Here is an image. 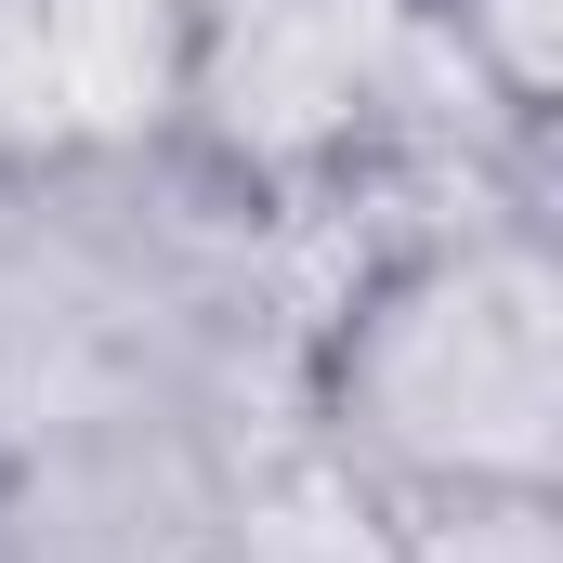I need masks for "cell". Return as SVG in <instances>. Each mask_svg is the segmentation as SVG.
Masks as SVG:
<instances>
[{
    "mask_svg": "<svg viewBox=\"0 0 563 563\" xmlns=\"http://www.w3.org/2000/svg\"><path fill=\"white\" fill-rule=\"evenodd\" d=\"M301 459L407 525L459 498H563V250L538 184H459L380 223L301 301Z\"/></svg>",
    "mask_w": 563,
    "mask_h": 563,
    "instance_id": "6da1fadb",
    "label": "cell"
},
{
    "mask_svg": "<svg viewBox=\"0 0 563 563\" xmlns=\"http://www.w3.org/2000/svg\"><path fill=\"white\" fill-rule=\"evenodd\" d=\"M420 13L459 53V79L525 144H551V119H563V0H420Z\"/></svg>",
    "mask_w": 563,
    "mask_h": 563,
    "instance_id": "3957f363",
    "label": "cell"
},
{
    "mask_svg": "<svg viewBox=\"0 0 563 563\" xmlns=\"http://www.w3.org/2000/svg\"><path fill=\"white\" fill-rule=\"evenodd\" d=\"M380 563H563V498H459L380 525Z\"/></svg>",
    "mask_w": 563,
    "mask_h": 563,
    "instance_id": "277c9868",
    "label": "cell"
},
{
    "mask_svg": "<svg viewBox=\"0 0 563 563\" xmlns=\"http://www.w3.org/2000/svg\"><path fill=\"white\" fill-rule=\"evenodd\" d=\"M13 511H26V459L0 445V525H13Z\"/></svg>",
    "mask_w": 563,
    "mask_h": 563,
    "instance_id": "5b68a950",
    "label": "cell"
},
{
    "mask_svg": "<svg viewBox=\"0 0 563 563\" xmlns=\"http://www.w3.org/2000/svg\"><path fill=\"white\" fill-rule=\"evenodd\" d=\"M170 170L250 223H328L420 184H525L511 132L420 0H170L157 66Z\"/></svg>",
    "mask_w": 563,
    "mask_h": 563,
    "instance_id": "7a4b0ae2",
    "label": "cell"
}]
</instances>
